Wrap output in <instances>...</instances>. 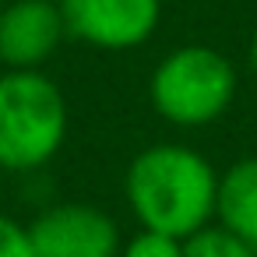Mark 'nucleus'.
<instances>
[{"mask_svg": "<svg viewBox=\"0 0 257 257\" xmlns=\"http://www.w3.org/2000/svg\"><path fill=\"white\" fill-rule=\"evenodd\" d=\"M123 197L141 229L187 239L215 222L218 169L190 145L159 141L131 159Z\"/></svg>", "mask_w": 257, "mask_h": 257, "instance_id": "nucleus-1", "label": "nucleus"}, {"mask_svg": "<svg viewBox=\"0 0 257 257\" xmlns=\"http://www.w3.org/2000/svg\"><path fill=\"white\" fill-rule=\"evenodd\" d=\"M71 113L46 71L0 74V173H36L67 141Z\"/></svg>", "mask_w": 257, "mask_h": 257, "instance_id": "nucleus-2", "label": "nucleus"}, {"mask_svg": "<svg viewBox=\"0 0 257 257\" xmlns=\"http://www.w3.org/2000/svg\"><path fill=\"white\" fill-rule=\"evenodd\" d=\"M236 88L239 74L222 50L187 43L169 50L155 64L148 78V102L166 123L197 131L229 113V106L236 102Z\"/></svg>", "mask_w": 257, "mask_h": 257, "instance_id": "nucleus-3", "label": "nucleus"}, {"mask_svg": "<svg viewBox=\"0 0 257 257\" xmlns=\"http://www.w3.org/2000/svg\"><path fill=\"white\" fill-rule=\"evenodd\" d=\"M57 4L67 36L106 53L145 46L162 22V0H57Z\"/></svg>", "mask_w": 257, "mask_h": 257, "instance_id": "nucleus-4", "label": "nucleus"}, {"mask_svg": "<svg viewBox=\"0 0 257 257\" xmlns=\"http://www.w3.org/2000/svg\"><path fill=\"white\" fill-rule=\"evenodd\" d=\"M32 257H120L116 218L88 201H60L29 222Z\"/></svg>", "mask_w": 257, "mask_h": 257, "instance_id": "nucleus-5", "label": "nucleus"}, {"mask_svg": "<svg viewBox=\"0 0 257 257\" xmlns=\"http://www.w3.org/2000/svg\"><path fill=\"white\" fill-rule=\"evenodd\" d=\"M67 39L57 0H8L0 8V67L43 71Z\"/></svg>", "mask_w": 257, "mask_h": 257, "instance_id": "nucleus-6", "label": "nucleus"}, {"mask_svg": "<svg viewBox=\"0 0 257 257\" xmlns=\"http://www.w3.org/2000/svg\"><path fill=\"white\" fill-rule=\"evenodd\" d=\"M215 222L257 250V155L236 159L218 173Z\"/></svg>", "mask_w": 257, "mask_h": 257, "instance_id": "nucleus-7", "label": "nucleus"}, {"mask_svg": "<svg viewBox=\"0 0 257 257\" xmlns=\"http://www.w3.org/2000/svg\"><path fill=\"white\" fill-rule=\"evenodd\" d=\"M183 257H257V250L250 243H243L236 232L211 222L183 239Z\"/></svg>", "mask_w": 257, "mask_h": 257, "instance_id": "nucleus-8", "label": "nucleus"}, {"mask_svg": "<svg viewBox=\"0 0 257 257\" xmlns=\"http://www.w3.org/2000/svg\"><path fill=\"white\" fill-rule=\"evenodd\" d=\"M120 257H183V239L152 232V229H138L131 239H123Z\"/></svg>", "mask_w": 257, "mask_h": 257, "instance_id": "nucleus-9", "label": "nucleus"}, {"mask_svg": "<svg viewBox=\"0 0 257 257\" xmlns=\"http://www.w3.org/2000/svg\"><path fill=\"white\" fill-rule=\"evenodd\" d=\"M0 257H32L29 225H22L8 211H0Z\"/></svg>", "mask_w": 257, "mask_h": 257, "instance_id": "nucleus-10", "label": "nucleus"}, {"mask_svg": "<svg viewBox=\"0 0 257 257\" xmlns=\"http://www.w3.org/2000/svg\"><path fill=\"white\" fill-rule=\"evenodd\" d=\"M246 64H250V71H253V78H257V29H253V36H250V43H246Z\"/></svg>", "mask_w": 257, "mask_h": 257, "instance_id": "nucleus-11", "label": "nucleus"}, {"mask_svg": "<svg viewBox=\"0 0 257 257\" xmlns=\"http://www.w3.org/2000/svg\"><path fill=\"white\" fill-rule=\"evenodd\" d=\"M4 4H8V0H0V8H4Z\"/></svg>", "mask_w": 257, "mask_h": 257, "instance_id": "nucleus-12", "label": "nucleus"}]
</instances>
